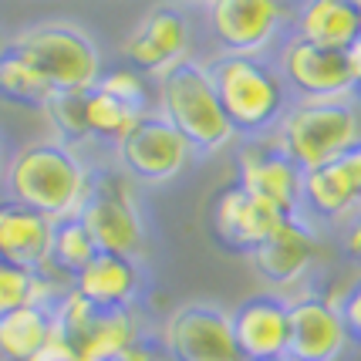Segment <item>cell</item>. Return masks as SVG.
Returning a JSON list of instances; mask_svg holds the SVG:
<instances>
[{"mask_svg":"<svg viewBox=\"0 0 361 361\" xmlns=\"http://www.w3.org/2000/svg\"><path fill=\"white\" fill-rule=\"evenodd\" d=\"M159 341L169 361H247L233 338L230 311L209 300H189L169 311Z\"/></svg>","mask_w":361,"mask_h":361,"instance_id":"cell-9","label":"cell"},{"mask_svg":"<svg viewBox=\"0 0 361 361\" xmlns=\"http://www.w3.org/2000/svg\"><path fill=\"white\" fill-rule=\"evenodd\" d=\"M94 88L115 94L118 102H126V105H132V109L152 111V109H149V88H145V75H142V71H135V68H128L126 61L115 64V68H105Z\"/></svg>","mask_w":361,"mask_h":361,"instance_id":"cell-27","label":"cell"},{"mask_svg":"<svg viewBox=\"0 0 361 361\" xmlns=\"http://www.w3.org/2000/svg\"><path fill=\"white\" fill-rule=\"evenodd\" d=\"M47 122L54 128V139L78 149L85 142H92L88 122H85V92H58L47 102Z\"/></svg>","mask_w":361,"mask_h":361,"instance_id":"cell-26","label":"cell"},{"mask_svg":"<svg viewBox=\"0 0 361 361\" xmlns=\"http://www.w3.org/2000/svg\"><path fill=\"white\" fill-rule=\"evenodd\" d=\"M290 34L317 47L351 51L361 41V14L348 0H298Z\"/></svg>","mask_w":361,"mask_h":361,"instance_id":"cell-20","label":"cell"},{"mask_svg":"<svg viewBox=\"0 0 361 361\" xmlns=\"http://www.w3.org/2000/svg\"><path fill=\"white\" fill-rule=\"evenodd\" d=\"M34 361H41V358H34Z\"/></svg>","mask_w":361,"mask_h":361,"instance_id":"cell-38","label":"cell"},{"mask_svg":"<svg viewBox=\"0 0 361 361\" xmlns=\"http://www.w3.org/2000/svg\"><path fill=\"white\" fill-rule=\"evenodd\" d=\"M186 4H209V0H186Z\"/></svg>","mask_w":361,"mask_h":361,"instance_id":"cell-36","label":"cell"},{"mask_svg":"<svg viewBox=\"0 0 361 361\" xmlns=\"http://www.w3.org/2000/svg\"><path fill=\"white\" fill-rule=\"evenodd\" d=\"M348 4H355V11H358V14H361V0H348Z\"/></svg>","mask_w":361,"mask_h":361,"instance_id":"cell-35","label":"cell"},{"mask_svg":"<svg viewBox=\"0 0 361 361\" xmlns=\"http://www.w3.org/2000/svg\"><path fill=\"white\" fill-rule=\"evenodd\" d=\"M142 283H145L142 260L118 257V253H98L75 277V290L94 311H126L139 304Z\"/></svg>","mask_w":361,"mask_h":361,"instance_id":"cell-18","label":"cell"},{"mask_svg":"<svg viewBox=\"0 0 361 361\" xmlns=\"http://www.w3.org/2000/svg\"><path fill=\"white\" fill-rule=\"evenodd\" d=\"M290 0H209L206 27L223 54L264 58L290 34Z\"/></svg>","mask_w":361,"mask_h":361,"instance_id":"cell-7","label":"cell"},{"mask_svg":"<svg viewBox=\"0 0 361 361\" xmlns=\"http://www.w3.org/2000/svg\"><path fill=\"white\" fill-rule=\"evenodd\" d=\"M361 213V142L304 173V216L314 226H348Z\"/></svg>","mask_w":361,"mask_h":361,"instance_id":"cell-14","label":"cell"},{"mask_svg":"<svg viewBox=\"0 0 361 361\" xmlns=\"http://www.w3.org/2000/svg\"><path fill=\"white\" fill-rule=\"evenodd\" d=\"M142 115L145 111L118 102L115 94L102 92V88L85 92V122H88V132H92V142H105V145L115 149L132 132V126L139 122Z\"/></svg>","mask_w":361,"mask_h":361,"instance_id":"cell-24","label":"cell"},{"mask_svg":"<svg viewBox=\"0 0 361 361\" xmlns=\"http://www.w3.org/2000/svg\"><path fill=\"white\" fill-rule=\"evenodd\" d=\"M270 139L300 173H311L361 142L358 98H294Z\"/></svg>","mask_w":361,"mask_h":361,"instance_id":"cell-4","label":"cell"},{"mask_svg":"<svg viewBox=\"0 0 361 361\" xmlns=\"http://www.w3.org/2000/svg\"><path fill=\"white\" fill-rule=\"evenodd\" d=\"M4 47H7V44H0V54H4Z\"/></svg>","mask_w":361,"mask_h":361,"instance_id":"cell-37","label":"cell"},{"mask_svg":"<svg viewBox=\"0 0 361 361\" xmlns=\"http://www.w3.org/2000/svg\"><path fill=\"white\" fill-rule=\"evenodd\" d=\"M94 169L85 166V159L58 139H41L20 145L11 162L4 186L14 203H24L44 213L51 220L78 216L88 192H92Z\"/></svg>","mask_w":361,"mask_h":361,"instance_id":"cell-1","label":"cell"},{"mask_svg":"<svg viewBox=\"0 0 361 361\" xmlns=\"http://www.w3.org/2000/svg\"><path fill=\"white\" fill-rule=\"evenodd\" d=\"M281 223V209H274L267 200L247 192L240 183L223 186L209 206V230L216 236V243L223 250L243 253V257H250Z\"/></svg>","mask_w":361,"mask_h":361,"instance_id":"cell-16","label":"cell"},{"mask_svg":"<svg viewBox=\"0 0 361 361\" xmlns=\"http://www.w3.org/2000/svg\"><path fill=\"white\" fill-rule=\"evenodd\" d=\"M220 105L233 126L236 139H267L294 102L277 64L250 54H216L206 61Z\"/></svg>","mask_w":361,"mask_h":361,"instance_id":"cell-2","label":"cell"},{"mask_svg":"<svg viewBox=\"0 0 361 361\" xmlns=\"http://www.w3.org/2000/svg\"><path fill=\"white\" fill-rule=\"evenodd\" d=\"M230 324H233V338L247 361L287 355L290 307H287L283 294H253V298H243L230 311Z\"/></svg>","mask_w":361,"mask_h":361,"instance_id":"cell-17","label":"cell"},{"mask_svg":"<svg viewBox=\"0 0 361 361\" xmlns=\"http://www.w3.org/2000/svg\"><path fill=\"white\" fill-rule=\"evenodd\" d=\"M290 307V341L287 355L294 361H338L351 338L345 331L338 304L321 290H298L287 298Z\"/></svg>","mask_w":361,"mask_h":361,"instance_id":"cell-15","label":"cell"},{"mask_svg":"<svg viewBox=\"0 0 361 361\" xmlns=\"http://www.w3.org/2000/svg\"><path fill=\"white\" fill-rule=\"evenodd\" d=\"M11 51H17L51 81L54 92H92L105 64L102 51L92 41V34H85L75 24H34L27 31L11 37Z\"/></svg>","mask_w":361,"mask_h":361,"instance_id":"cell-5","label":"cell"},{"mask_svg":"<svg viewBox=\"0 0 361 361\" xmlns=\"http://www.w3.org/2000/svg\"><path fill=\"white\" fill-rule=\"evenodd\" d=\"M236 183L267 200L283 216H304V173L274 145V139H247L236 149Z\"/></svg>","mask_w":361,"mask_h":361,"instance_id":"cell-13","label":"cell"},{"mask_svg":"<svg viewBox=\"0 0 361 361\" xmlns=\"http://www.w3.org/2000/svg\"><path fill=\"white\" fill-rule=\"evenodd\" d=\"M159 115L192 145L196 156H216L236 139L220 105V94L206 61L186 58L156 78Z\"/></svg>","mask_w":361,"mask_h":361,"instance_id":"cell-3","label":"cell"},{"mask_svg":"<svg viewBox=\"0 0 361 361\" xmlns=\"http://www.w3.org/2000/svg\"><path fill=\"white\" fill-rule=\"evenodd\" d=\"M54 94L58 92L51 88V81L27 58H20L11 47H4V54H0V98L4 102L20 105V109L44 111Z\"/></svg>","mask_w":361,"mask_h":361,"instance_id":"cell-23","label":"cell"},{"mask_svg":"<svg viewBox=\"0 0 361 361\" xmlns=\"http://www.w3.org/2000/svg\"><path fill=\"white\" fill-rule=\"evenodd\" d=\"M348 58H351V75H355V98H361V41L348 51Z\"/></svg>","mask_w":361,"mask_h":361,"instance_id":"cell-32","label":"cell"},{"mask_svg":"<svg viewBox=\"0 0 361 361\" xmlns=\"http://www.w3.org/2000/svg\"><path fill=\"white\" fill-rule=\"evenodd\" d=\"M145 338L135 307L126 311H98L94 321L88 324V331L75 341L78 361H111L118 351H126L128 345H135Z\"/></svg>","mask_w":361,"mask_h":361,"instance_id":"cell-22","label":"cell"},{"mask_svg":"<svg viewBox=\"0 0 361 361\" xmlns=\"http://www.w3.org/2000/svg\"><path fill=\"white\" fill-rule=\"evenodd\" d=\"M321 253L324 247L314 223L307 216H283L281 226L250 253V264L270 287L290 298L298 290H307V277L314 274Z\"/></svg>","mask_w":361,"mask_h":361,"instance_id":"cell-10","label":"cell"},{"mask_svg":"<svg viewBox=\"0 0 361 361\" xmlns=\"http://www.w3.org/2000/svg\"><path fill=\"white\" fill-rule=\"evenodd\" d=\"M274 64L290 98H355V75H351L348 51L317 47L287 34Z\"/></svg>","mask_w":361,"mask_h":361,"instance_id":"cell-11","label":"cell"},{"mask_svg":"<svg viewBox=\"0 0 361 361\" xmlns=\"http://www.w3.org/2000/svg\"><path fill=\"white\" fill-rule=\"evenodd\" d=\"M257 361H294L290 355H277V358H257Z\"/></svg>","mask_w":361,"mask_h":361,"instance_id":"cell-34","label":"cell"},{"mask_svg":"<svg viewBox=\"0 0 361 361\" xmlns=\"http://www.w3.org/2000/svg\"><path fill=\"white\" fill-rule=\"evenodd\" d=\"M34 287H37V270L0 260V317L34 304Z\"/></svg>","mask_w":361,"mask_h":361,"instance_id":"cell-28","label":"cell"},{"mask_svg":"<svg viewBox=\"0 0 361 361\" xmlns=\"http://www.w3.org/2000/svg\"><path fill=\"white\" fill-rule=\"evenodd\" d=\"M192 156V145L159 111H145L132 132L115 145L118 169L139 186H162L179 179L189 169Z\"/></svg>","mask_w":361,"mask_h":361,"instance_id":"cell-8","label":"cell"},{"mask_svg":"<svg viewBox=\"0 0 361 361\" xmlns=\"http://www.w3.org/2000/svg\"><path fill=\"white\" fill-rule=\"evenodd\" d=\"M111 361H169V355L159 338H142L135 345H128L126 351H118Z\"/></svg>","mask_w":361,"mask_h":361,"instance_id":"cell-30","label":"cell"},{"mask_svg":"<svg viewBox=\"0 0 361 361\" xmlns=\"http://www.w3.org/2000/svg\"><path fill=\"white\" fill-rule=\"evenodd\" d=\"M192 44V24L176 4H156L149 14L122 41V61L142 71L145 78H159L169 68L189 58Z\"/></svg>","mask_w":361,"mask_h":361,"instance_id":"cell-12","label":"cell"},{"mask_svg":"<svg viewBox=\"0 0 361 361\" xmlns=\"http://www.w3.org/2000/svg\"><path fill=\"white\" fill-rule=\"evenodd\" d=\"M4 176H7V159H4V145H0V183H4Z\"/></svg>","mask_w":361,"mask_h":361,"instance_id":"cell-33","label":"cell"},{"mask_svg":"<svg viewBox=\"0 0 361 361\" xmlns=\"http://www.w3.org/2000/svg\"><path fill=\"white\" fill-rule=\"evenodd\" d=\"M338 311H341V321H345V331L351 338V345H361V274L345 287V294L334 300Z\"/></svg>","mask_w":361,"mask_h":361,"instance_id":"cell-29","label":"cell"},{"mask_svg":"<svg viewBox=\"0 0 361 361\" xmlns=\"http://www.w3.org/2000/svg\"><path fill=\"white\" fill-rule=\"evenodd\" d=\"M78 216L88 226L98 253H118L132 260L145 257L149 230L135 200V183L122 169H94L92 192Z\"/></svg>","mask_w":361,"mask_h":361,"instance_id":"cell-6","label":"cell"},{"mask_svg":"<svg viewBox=\"0 0 361 361\" xmlns=\"http://www.w3.org/2000/svg\"><path fill=\"white\" fill-rule=\"evenodd\" d=\"M51 216L37 213L24 203H0V260L27 270H41L51 260V240H54Z\"/></svg>","mask_w":361,"mask_h":361,"instance_id":"cell-19","label":"cell"},{"mask_svg":"<svg viewBox=\"0 0 361 361\" xmlns=\"http://www.w3.org/2000/svg\"><path fill=\"white\" fill-rule=\"evenodd\" d=\"M54 338V311L27 304L14 314L0 317V361L41 358Z\"/></svg>","mask_w":361,"mask_h":361,"instance_id":"cell-21","label":"cell"},{"mask_svg":"<svg viewBox=\"0 0 361 361\" xmlns=\"http://www.w3.org/2000/svg\"><path fill=\"white\" fill-rule=\"evenodd\" d=\"M94 257H98V247H94L88 226L81 223V216H68V220L54 223V240H51V260H47V267H54L68 281H75Z\"/></svg>","mask_w":361,"mask_h":361,"instance_id":"cell-25","label":"cell"},{"mask_svg":"<svg viewBox=\"0 0 361 361\" xmlns=\"http://www.w3.org/2000/svg\"><path fill=\"white\" fill-rule=\"evenodd\" d=\"M341 250H345L348 260L361 264V213L345 226V236H341Z\"/></svg>","mask_w":361,"mask_h":361,"instance_id":"cell-31","label":"cell"}]
</instances>
